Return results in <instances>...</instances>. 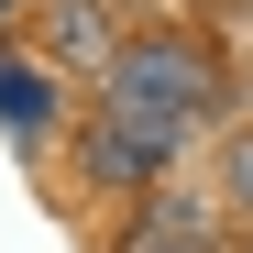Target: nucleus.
<instances>
[{
	"label": "nucleus",
	"mask_w": 253,
	"mask_h": 253,
	"mask_svg": "<svg viewBox=\"0 0 253 253\" xmlns=\"http://www.w3.org/2000/svg\"><path fill=\"white\" fill-rule=\"evenodd\" d=\"M220 198L253 220V132H231V143H220Z\"/></svg>",
	"instance_id": "obj_6"
},
{
	"label": "nucleus",
	"mask_w": 253,
	"mask_h": 253,
	"mask_svg": "<svg viewBox=\"0 0 253 253\" xmlns=\"http://www.w3.org/2000/svg\"><path fill=\"white\" fill-rule=\"evenodd\" d=\"M33 11H44V55L55 66H121V11L110 0H33Z\"/></svg>",
	"instance_id": "obj_2"
},
{
	"label": "nucleus",
	"mask_w": 253,
	"mask_h": 253,
	"mask_svg": "<svg viewBox=\"0 0 253 253\" xmlns=\"http://www.w3.org/2000/svg\"><path fill=\"white\" fill-rule=\"evenodd\" d=\"M88 165H99L110 187H154L165 165H176V143L143 132V121H99V132H88Z\"/></svg>",
	"instance_id": "obj_4"
},
{
	"label": "nucleus",
	"mask_w": 253,
	"mask_h": 253,
	"mask_svg": "<svg viewBox=\"0 0 253 253\" xmlns=\"http://www.w3.org/2000/svg\"><path fill=\"white\" fill-rule=\"evenodd\" d=\"M220 99V77H209V55L187 44V33H154V44H121L110 66V121H143V132L187 143V121Z\"/></svg>",
	"instance_id": "obj_1"
},
{
	"label": "nucleus",
	"mask_w": 253,
	"mask_h": 253,
	"mask_svg": "<svg viewBox=\"0 0 253 253\" xmlns=\"http://www.w3.org/2000/svg\"><path fill=\"white\" fill-rule=\"evenodd\" d=\"M11 11H22V0H0V22H11Z\"/></svg>",
	"instance_id": "obj_7"
},
{
	"label": "nucleus",
	"mask_w": 253,
	"mask_h": 253,
	"mask_svg": "<svg viewBox=\"0 0 253 253\" xmlns=\"http://www.w3.org/2000/svg\"><path fill=\"white\" fill-rule=\"evenodd\" d=\"M55 66H33V55H11V44H0V132H11L22 154L33 143H55Z\"/></svg>",
	"instance_id": "obj_3"
},
{
	"label": "nucleus",
	"mask_w": 253,
	"mask_h": 253,
	"mask_svg": "<svg viewBox=\"0 0 253 253\" xmlns=\"http://www.w3.org/2000/svg\"><path fill=\"white\" fill-rule=\"evenodd\" d=\"M132 253H209V220H198V198H165L154 220L132 231Z\"/></svg>",
	"instance_id": "obj_5"
}]
</instances>
